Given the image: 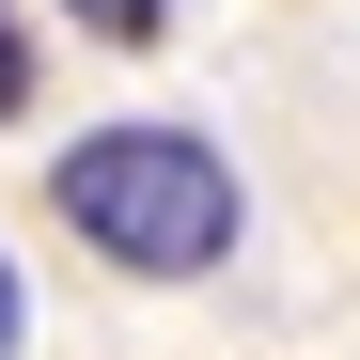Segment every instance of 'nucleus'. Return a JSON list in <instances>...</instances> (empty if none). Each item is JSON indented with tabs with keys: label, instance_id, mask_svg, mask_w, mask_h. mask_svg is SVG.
Returning a JSON list of instances; mask_svg holds the SVG:
<instances>
[{
	"label": "nucleus",
	"instance_id": "nucleus-1",
	"mask_svg": "<svg viewBox=\"0 0 360 360\" xmlns=\"http://www.w3.org/2000/svg\"><path fill=\"white\" fill-rule=\"evenodd\" d=\"M47 204L126 282H204V266H235V235H251V188H235V157L204 126H94V141L47 157Z\"/></svg>",
	"mask_w": 360,
	"mask_h": 360
},
{
	"label": "nucleus",
	"instance_id": "nucleus-3",
	"mask_svg": "<svg viewBox=\"0 0 360 360\" xmlns=\"http://www.w3.org/2000/svg\"><path fill=\"white\" fill-rule=\"evenodd\" d=\"M32 110V32H16V0H0V126Z\"/></svg>",
	"mask_w": 360,
	"mask_h": 360
},
{
	"label": "nucleus",
	"instance_id": "nucleus-2",
	"mask_svg": "<svg viewBox=\"0 0 360 360\" xmlns=\"http://www.w3.org/2000/svg\"><path fill=\"white\" fill-rule=\"evenodd\" d=\"M63 16H79L94 47H157V32H172V0H63Z\"/></svg>",
	"mask_w": 360,
	"mask_h": 360
},
{
	"label": "nucleus",
	"instance_id": "nucleus-4",
	"mask_svg": "<svg viewBox=\"0 0 360 360\" xmlns=\"http://www.w3.org/2000/svg\"><path fill=\"white\" fill-rule=\"evenodd\" d=\"M32 345V282H16V251H0V360Z\"/></svg>",
	"mask_w": 360,
	"mask_h": 360
}]
</instances>
